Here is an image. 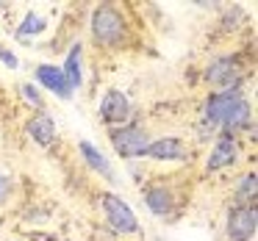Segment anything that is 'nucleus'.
I'll use <instances>...</instances> for the list:
<instances>
[{
  "mask_svg": "<svg viewBox=\"0 0 258 241\" xmlns=\"http://www.w3.org/2000/svg\"><path fill=\"white\" fill-rule=\"evenodd\" d=\"M252 125V106L239 89H225L208 95L206 108H203V128L206 136L219 130V133H239Z\"/></svg>",
  "mask_w": 258,
  "mask_h": 241,
  "instance_id": "f257e3e1",
  "label": "nucleus"
},
{
  "mask_svg": "<svg viewBox=\"0 0 258 241\" xmlns=\"http://www.w3.org/2000/svg\"><path fill=\"white\" fill-rule=\"evenodd\" d=\"M89 34L92 42L97 47H106V50H117L125 47L131 39V25L125 20V12L117 3H100L92 12V23H89Z\"/></svg>",
  "mask_w": 258,
  "mask_h": 241,
  "instance_id": "f03ea898",
  "label": "nucleus"
},
{
  "mask_svg": "<svg viewBox=\"0 0 258 241\" xmlns=\"http://www.w3.org/2000/svg\"><path fill=\"white\" fill-rule=\"evenodd\" d=\"M97 202H100V211L106 216V224L111 233H125V235L139 233V219L122 197H117L114 191H103V194H97Z\"/></svg>",
  "mask_w": 258,
  "mask_h": 241,
  "instance_id": "7ed1b4c3",
  "label": "nucleus"
},
{
  "mask_svg": "<svg viewBox=\"0 0 258 241\" xmlns=\"http://www.w3.org/2000/svg\"><path fill=\"white\" fill-rule=\"evenodd\" d=\"M108 139H111V147L117 150L119 158L125 161H134V158H147V147H150V136L142 125L136 122H125L119 128L108 130Z\"/></svg>",
  "mask_w": 258,
  "mask_h": 241,
  "instance_id": "20e7f679",
  "label": "nucleus"
},
{
  "mask_svg": "<svg viewBox=\"0 0 258 241\" xmlns=\"http://www.w3.org/2000/svg\"><path fill=\"white\" fill-rule=\"evenodd\" d=\"M203 81L211 86H217L219 92L225 89H239L241 84V67L236 61V56H217L211 58V64L203 72Z\"/></svg>",
  "mask_w": 258,
  "mask_h": 241,
  "instance_id": "39448f33",
  "label": "nucleus"
},
{
  "mask_svg": "<svg viewBox=\"0 0 258 241\" xmlns=\"http://www.w3.org/2000/svg\"><path fill=\"white\" fill-rule=\"evenodd\" d=\"M258 230V211L255 205H233L225 219V233L230 241H252Z\"/></svg>",
  "mask_w": 258,
  "mask_h": 241,
  "instance_id": "423d86ee",
  "label": "nucleus"
},
{
  "mask_svg": "<svg viewBox=\"0 0 258 241\" xmlns=\"http://www.w3.org/2000/svg\"><path fill=\"white\" fill-rule=\"evenodd\" d=\"M97 117H100V122L108 125V128H119V125H125L131 117V100L119 89H108L106 95L100 97Z\"/></svg>",
  "mask_w": 258,
  "mask_h": 241,
  "instance_id": "0eeeda50",
  "label": "nucleus"
},
{
  "mask_svg": "<svg viewBox=\"0 0 258 241\" xmlns=\"http://www.w3.org/2000/svg\"><path fill=\"white\" fill-rule=\"evenodd\" d=\"M145 205L150 208L153 216H172L178 208V197L167 180H156L145 189Z\"/></svg>",
  "mask_w": 258,
  "mask_h": 241,
  "instance_id": "6e6552de",
  "label": "nucleus"
},
{
  "mask_svg": "<svg viewBox=\"0 0 258 241\" xmlns=\"http://www.w3.org/2000/svg\"><path fill=\"white\" fill-rule=\"evenodd\" d=\"M236 158H239V141H236L233 133H219L217 141H214V150L206 161V172L214 175V172H222V169L233 167Z\"/></svg>",
  "mask_w": 258,
  "mask_h": 241,
  "instance_id": "1a4fd4ad",
  "label": "nucleus"
},
{
  "mask_svg": "<svg viewBox=\"0 0 258 241\" xmlns=\"http://www.w3.org/2000/svg\"><path fill=\"white\" fill-rule=\"evenodd\" d=\"M147 158H153V161H189V147L180 136H161V139H150Z\"/></svg>",
  "mask_w": 258,
  "mask_h": 241,
  "instance_id": "9d476101",
  "label": "nucleus"
},
{
  "mask_svg": "<svg viewBox=\"0 0 258 241\" xmlns=\"http://www.w3.org/2000/svg\"><path fill=\"white\" fill-rule=\"evenodd\" d=\"M36 75V84L45 86L50 95H56L58 100H70L73 97V89H70L67 78H64L61 67H53V64H39V67L34 69Z\"/></svg>",
  "mask_w": 258,
  "mask_h": 241,
  "instance_id": "9b49d317",
  "label": "nucleus"
},
{
  "mask_svg": "<svg viewBox=\"0 0 258 241\" xmlns=\"http://www.w3.org/2000/svg\"><path fill=\"white\" fill-rule=\"evenodd\" d=\"M25 130H28V136L39 147H50L53 141H56V119H53L47 111H36L34 117H28Z\"/></svg>",
  "mask_w": 258,
  "mask_h": 241,
  "instance_id": "f8f14e48",
  "label": "nucleus"
},
{
  "mask_svg": "<svg viewBox=\"0 0 258 241\" xmlns=\"http://www.w3.org/2000/svg\"><path fill=\"white\" fill-rule=\"evenodd\" d=\"M78 150H81V155H84V161L89 164V169H95V172L100 175V178H106V180H114V169H111V164L103 158L100 150H95V147H92L89 141H84V139L78 141Z\"/></svg>",
  "mask_w": 258,
  "mask_h": 241,
  "instance_id": "ddd939ff",
  "label": "nucleus"
},
{
  "mask_svg": "<svg viewBox=\"0 0 258 241\" xmlns=\"http://www.w3.org/2000/svg\"><path fill=\"white\" fill-rule=\"evenodd\" d=\"M45 31H47V20L42 17L39 12H28L23 17V23L17 25V34H14V36H17L20 42H31L34 36L45 34Z\"/></svg>",
  "mask_w": 258,
  "mask_h": 241,
  "instance_id": "4468645a",
  "label": "nucleus"
},
{
  "mask_svg": "<svg viewBox=\"0 0 258 241\" xmlns=\"http://www.w3.org/2000/svg\"><path fill=\"white\" fill-rule=\"evenodd\" d=\"M258 178H255V172H244L239 180H236V189H233V194H236V205H255V194H258Z\"/></svg>",
  "mask_w": 258,
  "mask_h": 241,
  "instance_id": "2eb2a0df",
  "label": "nucleus"
},
{
  "mask_svg": "<svg viewBox=\"0 0 258 241\" xmlns=\"http://www.w3.org/2000/svg\"><path fill=\"white\" fill-rule=\"evenodd\" d=\"M64 78H67L70 89H81V84H84V72H81V45H73V50L67 53V61H64L61 67Z\"/></svg>",
  "mask_w": 258,
  "mask_h": 241,
  "instance_id": "dca6fc26",
  "label": "nucleus"
},
{
  "mask_svg": "<svg viewBox=\"0 0 258 241\" xmlns=\"http://www.w3.org/2000/svg\"><path fill=\"white\" fill-rule=\"evenodd\" d=\"M20 95H23V100L28 103V106H34L36 111H45V97L39 95V89H36V86L23 84V86H20Z\"/></svg>",
  "mask_w": 258,
  "mask_h": 241,
  "instance_id": "f3484780",
  "label": "nucleus"
},
{
  "mask_svg": "<svg viewBox=\"0 0 258 241\" xmlns=\"http://www.w3.org/2000/svg\"><path fill=\"white\" fill-rule=\"evenodd\" d=\"M0 61L6 64V67H9V69H17V67H20V61H17V56H14V53H12V50H9V47H6V45H3V42H0Z\"/></svg>",
  "mask_w": 258,
  "mask_h": 241,
  "instance_id": "a211bd4d",
  "label": "nucleus"
},
{
  "mask_svg": "<svg viewBox=\"0 0 258 241\" xmlns=\"http://www.w3.org/2000/svg\"><path fill=\"white\" fill-rule=\"evenodd\" d=\"M12 197V180H9V175L0 172V205Z\"/></svg>",
  "mask_w": 258,
  "mask_h": 241,
  "instance_id": "6ab92c4d",
  "label": "nucleus"
}]
</instances>
